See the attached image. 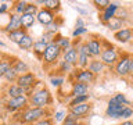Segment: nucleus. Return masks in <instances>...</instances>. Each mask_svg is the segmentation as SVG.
<instances>
[{
	"mask_svg": "<svg viewBox=\"0 0 133 125\" xmlns=\"http://www.w3.org/2000/svg\"><path fill=\"white\" fill-rule=\"evenodd\" d=\"M37 11H39V7H37L35 3H28V6H26V10H25V12H26V14L36 15V14H37Z\"/></svg>",
	"mask_w": 133,
	"mask_h": 125,
	"instance_id": "nucleus-38",
	"label": "nucleus"
},
{
	"mask_svg": "<svg viewBox=\"0 0 133 125\" xmlns=\"http://www.w3.org/2000/svg\"><path fill=\"white\" fill-rule=\"evenodd\" d=\"M86 45H87V49H89V53H90L91 58L100 57V54L103 52V39L101 38L93 35L90 39L86 40Z\"/></svg>",
	"mask_w": 133,
	"mask_h": 125,
	"instance_id": "nucleus-9",
	"label": "nucleus"
},
{
	"mask_svg": "<svg viewBox=\"0 0 133 125\" xmlns=\"http://www.w3.org/2000/svg\"><path fill=\"white\" fill-rule=\"evenodd\" d=\"M26 6H28V2H24V0L14 2L12 3V12H14V14H18V15H22V14H25Z\"/></svg>",
	"mask_w": 133,
	"mask_h": 125,
	"instance_id": "nucleus-29",
	"label": "nucleus"
},
{
	"mask_svg": "<svg viewBox=\"0 0 133 125\" xmlns=\"http://www.w3.org/2000/svg\"><path fill=\"white\" fill-rule=\"evenodd\" d=\"M15 83L25 90V93H26L28 97H29V96H31L36 89H39V88L42 86V85H40L42 82H37V81H36V75L33 74V72H31V71H29V72H26V74L18 75V78H17Z\"/></svg>",
	"mask_w": 133,
	"mask_h": 125,
	"instance_id": "nucleus-3",
	"label": "nucleus"
},
{
	"mask_svg": "<svg viewBox=\"0 0 133 125\" xmlns=\"http://www.w3.org/2000/svg\"><path fill=\"white\" fill-rule=\"evenodd\" d=\"M29 107L36 108H50L53 104V95L47 88L40 86L29 96Z\"/></svg>",
	"mask_w": 133,
	"mask_h": 125,
	"instance_id": "nucleus-2",
	"label": "nucleus"
},
{
	"mask_svg": "<svg viewBox=\"0 0 133 125\" xmlns=\"http://www.w3.org/2000/svg\"><path fill=\"white\" fill-rule=\"evenodd\" d=\"M12 70L18 75H22V74L29 72V65L24 60H21V58H15L14 63H12Z\"/></svg>",
	"mask_w": 133,
	"mask_h": 125,
	"instance_id": "nucleus-22",
	"label": "nucleus"
},
{
	"mask_svg": "<svg viewBox=\"0 0 133 125\" xmlns=\"http://www.w3.org/2000/svg\"><path fill=\"white\" fill-rule=\"evenodd\" d=\"M43 8L57 15V12L61 10V2L60 0H43Z\"/></svg>",
	"mask_w": 133,
	"mask_h": 125,
	"instance_id": "nucleus-23",
	"label": "nucleus"
},
{
	"mask_svg": "<svg viewBox=\"0 0 133 125\" xmlns=\"http://www.w3.org/2000/svg\"><path fill=\"white\" fill-rule=\"evenodd\" d=\"M85 33H87V28H75L74 29V32H72V36L74 38H79V36H82V35H85Z\"/></svg>",
	"mask_w": 133,
	"mask_h": 125,
	"instance_id": "nucleus-42",
	"label": "nucleus"
},
{
	"mask_svg": "<svg viewBox=\"0 0 133 125\" xmlns=\"http://www.w3.org/2000/svg\"><path fill=\"white\" fill-rule=\"evenodd\" d=\"M105 27L110 29V31H119V29H122L123 28V21H121V20H118V18H112L111 21H108V22L105 24Z\"/></svg>",
	"mask_w": 133,
	"mask_h": 125,
	"instance_id": "nucleus-31",
	"label": "nucleus"
},
{
	"mask_svg": "<svg viewBox=\"0 0 133 125\" xmlns=\"http://www.w3.org/2000/svg\"><path fill=\"white\" fill-rule=\"evenodd\" d=\"M50 83H51L53 86H56V88H60V86H62V83H64V77H62V75L51 77L50 78Z\"/></svg>",
	"mask_w": 133,
	"mask_h": 125,
	"instance_id": "nucleus-35",
	"label": "nucleus"
},
{
	"mask_svg": "<svg viewBox=\"0 0 133 125\" xmlns=\"http://www.w3.org/2000/svg\"><path fill=\"white\" fill-rule=\"evenodd\" d=\"M103 45H105V47H103V52L101 54H100V60H101V63L105 67H114L116 64V61H118L119 58V52L118 49L114 47L112 45H108L105 40L103 39Z\"/></svg>",
	"mask_w": 133,
	"mask_h": 125,
	"instance_id": "nucleus-5",
	"label": "nucleus"
},
{
	"mask_svg": "<svg viewBox=\"0 0 133 125\" xmlns=\"http://www.w3.org/2000/svg\"><path fill=\"white\" fill-rule=\"evenodd\" d=\"M130 53L123 52L119 53V58L116 61V64L114 65L115 74L121 78H128L129 77V63H130Z\"/></svg>",
	"mask_w": 133,
	"mask_h": 125,
	"instance_id": "nucleus-6",
	"label": "nucleus"
},
{
	"mask_svg": "<svg viewBox=\"0 0 133 125\" xmlns=\"http://www.w3.org/2000/svg\"><path fill=\"white\" fill-rule=\"evenodd\" d=\"M3 78H4V81L8 82V83H15L17 78H18V74H17L15 71L12 70V67H11V68L8 70L6 74H4V77H3Z\"/></svg>",
	"mask_w": 133,
	"mask_h": 125,
	"instance_id": "nucleus-33",
	"label": "nucleus"
},
{
	"mask_svg": "<svg viewBox=\"0 0 133 125\" xmlns=\"http://www.w3.org/2000/svg\"><path fill=\"white\" fill-rule=\"evenodd\" d=\"M126 106L122 104H114V106H107L105 110V115L108 118H114V120H119L121 118V113L123 111V108Z\"/></svg>",
	"mask_w": 133,
	"mask_h": 125,
	"instance_id": "nucleus-18",
	"label": "nucleus"
},
{
	"mask_svg": "<svg viewBox=\"0 0 133 125\" xmlns=\"http://www.w3.org/2000/svg\"><path fill=\"white\" fill-rule=\"evenodd\" d=\"M76 10L81 12V14H86V11H85V10H82V8H79V7H76Z\"/></svg>",
	"mask_w": 133,
	"mask_h": 125,
	"instance_id": "nucleus-48",
	"label": "nucleus"
},
{
	"mask_svg": "<svg viewBox=\"0 0 133 125\" xmlns=\"http://www.w3.org/2000/svg\"><path fill=\"white\" fill-rule=\"evenodd\" d=\"M105 68L107 67L103 64L100 58H91V60L89 61V65H87V70H89L90 72H93L96 77L100 75V74H103V71Z\"/></svg>",
	"mask_w": 133,
	"mask_h": 125,
	"instance_id": "nucleus-17",
	"label": "nucleus"
},
{
	"mask_svg": "<svg viewBox=\"0 0 133 125\" xmlns=\"http://www.w3.org/2000/svg\"><path fill=\"white\" fill-rule=\"evenodd\" d=\"M90 90V85L87 83H82V82H72L71 86V92H69V97H76V96H83L87 95Z\"/></svg>",
	"mask_w": 133,
	"mask_h": 125,
	"instance_id": "nucleus-12",
	"label": "nucleus"
},
{
	"mask_svg": "<svg viewBox=\"0 0 133 125\" xmlns=\"http://www.w3.org/2000/svg\"><path fill=\"white\" fill-rule=\"evenodd\" d=\"M8 8H10V6L7 3H0V14H6Z\"/></svg>",
	"mask_w": 133,
	"mask_h": 125,
	"instance_id": "nucleus-43",
	"label": "nucleus"
},
{
	"mask_svg": "<svg viewBox=\"0 0 133 125\" xmlns=\"http://www.w3.org/2000/svg\"><path fill=\"white\" fill-rule=\"evenodd\" d=\"M61 24H62V20L58 18V17H56V20H54L49 27H46V32H51V33H54V35H57L58 28L61 27Z\"/></svg>",
	"mask_w": 133,
	"mask_h": 125,
	"instance_id": "nucleus-32",
	"label": "nucleus"
},
{
	"mask_svg": "<svg viewBox=\"0 0 133 125\" xmlns=\"http://www.w3.org/2000/svg\"><path fill=\"white\" fill-rule=\"evenodd\" d=\"M132 79H133V77H132Z\"/></svg>",
	"mask_w": 133,
	"mask_h": 125,
	"instance_id": "nucleus-51",
	"label": "nucleus"
},
{
	"mask_svg": "<svg viewBox=\"0 0 133 125\" xmlns=\"http://www.w3.org/2000/svg\"><path fill=\"white\" fill-rule=\"evenodd\" d=\"M130 117H133V108L132 107H125L123 111L121 113V118L126 121V120L130 118Z\"/></svg>",
	"mask_w": 133,
	"mask_h": 125,
	"instance_id": "nucleus-37",
	"label": "nucleus"
},
{
	"mask_svg": "<svg viewBox=\"0 0 133 125\" xmlns=\"http://www.w3.org/2000/svg\"><path fill=\"white\" fill-rule=\"evenodd\" d=\"M62 58L61 60H64L65 63H68L69 65H72L74 68H76V64H78V50L75 46L72 47H69L68 50H65V52H62Z\"/></svg>",
	"mask_w": 133,
	"mask_h": 125,
	"instance_id": "nucleus-14",
	"label": "nucleus"
},
{
	"mask_svg": "<svg viewBox=\"0 0 133 125\" xmlns=\"http://www.w3.org/2000/svg\"><path fill=\"white\" fill-rule=\"evenodd\" d=\"M33 43H35L33 38L29 35V33H26V35H25L17 45H18V47H19L21 50H31V49L33 47Z\"/></svg>",
	"mask_w": 133,
	"mask_h": 125,
	"instance_id": "nucleus-25",
	"label": "nucleus"
},
{
	"mask_svg": "<svg viewBox=\"0 0 133 125\" xmlns=\"http://www.w3.org/2000/svg\"><path fill=\"white\" fill-rule=\"evenodd\" d=\"M114 39L121 43H128L133 39V28H122L114 33Z\"/></svg>",
	"mask_w": 133,
	"mask_h": 125,
	"instance_id": "nucleus-16",
	"label": "nucleus"
},
{
	"mask_svg": "<svg viewBox=\"0 0 133 125\" xmlns=\"http://www.w3.org/2000/svg\"><path fill=\"white\" fill-rule=\"evenodd\" d=\"M6 95L8 96V99H10V97H18V96H24V95H26V93H25V90L22 89V88H19L17 83H10V85L7 86Z\"/></svg>",
	"mask_w": 133,
	"mask_h": 125,
	"instance_id": "nucleus-20",
	"label": "nucleus"
},
{
	"mask_svg": "<svg viewBox=\"0 0 133 125\" xmlns=\"http://www.w3.org/2000/svg\"><path fill=\"white\" fill-rule=\"evenodd\" d=\"M36 22V15H32V14H22L21 15V28L25 29L28 32L29 28L33 27V24Z\"/></svg>",
	"mask_w": 133,
	"mask_h": 125,
	"instance_id": "nucleus-21",
	"label": "nucleus"
},
{
	"mask_svg": "<svg viewBox=\"0 0 133 125\" xmlns=\"http://www.w3.org/2000/svg\"><path fill=\"white\" fill-rule=\"evenodd\" d=\"M54 42H56L57 46L61 49V52H65V50H68L69 47H72V40L66 36L58 35V33L56 35V38H54Z\"/></svg>",
	"mask_w": 133,
	"mask_h": 125,
	"instance_id": "nucleus-19",
	"label": "nucleus"
},
{
	"mask_svg": "<svg viewBox=\"0 0 133 125\" xmlns=\"http://www.w3.org/2000/svg\"><path fill=\"white\" fill-rule=\"evenodd\" d=\"M26 31L25 29H17V31H14V32H10V33H7V38H8V40L10 42H12V43H18V42L22 39V38L26 35Z\"/></svg>",
	"mask_w": 133,
	"mask_h": 125,
	"instance_id": "nucleus-26",
	"label": "nucleus"
},
{
	"mask_svg": "<svg viewBox=\"0 0 133 125\" xmlns=\"http://www.w3.org/2000/svg\"><path fill=\"white\" fill-rule=\"evenodd\" d=\"M69 125H86V122H82V121H79V122H75V124H69Z\"/></svg>",
	"mask_w": 133,
	"mask_h": 125,
	"instance_id": "nucleus-47",
	"label": "nucleus"
},
{
	"mask_svg": "<svg viewBox=\"0 0 133 125\" xmlns=\"http://www.w3.org/2000/svg\"><path fill=\"white\" fill-rule=\"evenodd\" d=\"M121 6L118 3H114V2H110V4L104 8V10L101 11V15H100V21L105 25L108 21H111L112 18L115 17V14H116V11H118V8H119Z\"/></svg>",
	"mask_w": 133,
	"mask_h": 125,
	"instance_id": "nucleus-10",
	"label": "nucleus"
},
{
	"mask_svg": "<svg viewBox=\"0 0 133 125\" xmlns=\"http://www.w3.org/2000/svg\"><path fill=\"white\" fill-rule=\"evenodd\" d=\"M91 111V104L89 103H83V104H79V106H75V107H69L68 108V113H72L76 117H79L81 120L85 118V115H87Z\"/></svg>",
	"mask_w": 133,
	"mask_h": 125,
	"instance_id": "nucleus-15",
	"label": "nucleus"
},
{
	"mask_svg": "<svg viewBox=\"0 0 133 125\" xmlns=\"http://www.w3.org/2000/svg\"><path fill=\"white\" fill-rule=\"evenodd\" d=\"M65 117H66V111L65 110H58V111H56L54 113V121L56 122H61L62 124V121L65 120Z\"/></svg>",
	"mask_w": 133,
	"mask_h": 125,
	"instance_id": "nucleus-36",
	"label": "nucleus"
},
{
	"mask_svg": "<svg viewBox=\"0 0 133 125\" xmlns=\"http://www.w3.org/2000/svg\"><path fill=\"white\" fill-rule=\"evenodd\" d=\"M114 97H115L116 102H118L119 104H122V106L129 107V104H132V102H130V100H128V99H126V96H125L123 93H116Z\"/></svg>",
	"mask_w": 133,
	"mask_h": 125,
	"instance_id": "nucleus-34",
	"label": "nucleus"
},
{
	"mask_svg": "<svg viewBox=\"0 0 133 125\" xmlns=\"http://www.w3.org/2000/svg\"><path fill=\"white\" fill-rule=\"evenodd\" d=\"M119 125H133V121L132 120H126V121H123V122H121Z\"/></svg>",
	"mask_w": 133,
	"mask_h": 125,
	"instance_id": "nucleus-46",
	"label": "nucleus"
},
{
	"mask_svg": "<svg viewBox=\"0 0 133 125\" xmlns=\"http://www.w3.org/2000/svg\"><path fill=\"white\" fill-rule=\"evenodd\" d=\"M6 110L8 113H17V111H22L24 108H26L29 106V99L26 95L18 96V97H10L6 102Z\"/></svg>",
	"mask_w": 133,
	"mask_h": 125,
	"instance_id": "nucleus-7",
	"label": "nucleus"
},
{
	"mask_svg": "<svg viewBox=\"0 0 133 125\" xmlns=\"http://www.w3.org/2000/svg\"><path fill=\"white\" fill-rule=\"evenodd\" d=\"M3 57H4V56H3V53H2V50H0V61H2V60H3Z\"/></svg>",
	"mask_w": 133,
	"mask_h": 125,
	"instance_id": "nucleus-49",
	"label": "nucleus"
},
{
	"mask_svg": "<svg viewBox=\"0 0 133 125\" xmlns=\"http://www.w3.org/2000/svg\"><path fill=\"white\" fill-rule=\"evenodd\" d=\"M31 125H54V120L50 117V118H43V120H39L36 122H33Z\"/></svg>",
	"mask_w": 133,
	"mask_h": 125,
	"instance_id": "nucleus-41",
	"label": "nucleus"
},
{
	"mask_svg": "<svg viewBox=\"0 0 133 125\" xmlns=\"http://www.w3.org/2000/svg\"><path fill=\"white\" fill-rule=\"evenodd\" d=\"M71 78H74V82H82L90 85L91 82L96 81V75L93 72H90L87 68L81 70V68H74V71L71 72Z\"/></svg>",
	"mask_w": 133,
	"mask_h": 125,
	"instance_id": "nucleus-8",
	"label": "nucleus"
},
{
	"mask_svg": "<svg viewBox=\"0 0 133 125\" xmlns=\"http://www.w3.org/2000/svg\"><path fill=\"white\" fill-rule=\"evenodd\" d=\"M93 4L96 6V8H98L100 11H103L104 8H105L108 4H110V2H108V0H94Z\"/></svg>",
	"mask_w": 133,
	"mask_h": 125,
	"instance_id": "nucleus-39",
	"label": "nucleus"
},
{
	"mask_svg": "<svg viewBox=\"0 0 133 125\" xmlns=\"http://www.w3.org/2000/svg\"><path fill=\"white\" fill-rule=\"evenodd\" d=\"M132 104H133V103H132Z\"/></svg>",
	"mask_w": 133,
	"mask_h": 125,
	"instance_id": "nucleus-52",
	"label": "nucleus"
},
{
	"mask_svg": "<svg viewBox=\"0 0 133 125\" xmlns=\"http://www.w3.org/2000/svg\"><path fill=\"white\" fill-rule=\"evenodd\" d=\"M76 28H85V21H83V18H79L76 20Z\"/></svg>",
	"mask_w": 133,
	"mask_h": 125,
	"instance_id": "nucleus-45",
	"label": "nucleus"
},
{
	"mask_svg": "<svg viewBox=\"0 0 133 125\" xmlns=\"http://www.w3.org/2000/svg\"><path fill=\"white\" fill-rule=\"evenodd\" d=\"M53 115V113L49 108H36V107H26L22 111H19V122L25 125H31L33 122L43 118H50Z\"/></svg>",
	"mask_w": 133,
	"mask_h": 125,
	"instance_id": "nucleus-1",
	"label": "nucleus"
},
{
	"mask_svg": "<svg viewBox=\"0 0 133 125\" xmlns=\"http://www.w3.org/2000/svg\"><path fill=\"white\" fill-rule=\"evenodd\" d=\"M89 102H90V95L76 96V97H72V99L68 102V108H69V107L79 106V104H83V103H89Z\"/></svg>",
	"mask_w": 133,
	"mask_h": 125,
	"instance_id": "nucleus-28",
	"label": "nucleus"
},
{
	"mask_svg": "<svg viewBox=\"0 0 133 125\" xmlns=\"http://www.w3.org/2000/svg\"><path fill=\"white\" fill-rule=\"evenodd\" d=\"M46 47H47V45H46L44 42H42L40 39L35 40V43H33V47H32L33 49V54H35L40 61H42V58H43V53H44Z\"/></svg>",
	"mask_w": 133,
	"mask_h": 125,
	"instance_id": "nucleus-24",
	"label": "nucleus"
},
{
	"mask_svg": "<svg viewBox=\"0 0 133 125\" xmlns=\"http://www.w3.org/2000/svg\"><path fill=\"white\" fill-rule=\"evenodd\" d=\"M17 29H21V15L11 12V14H10V18H8L7 25H6V27H3L2 31L6 32V33H10V32L17 31Z\"/></svg>",
	"mask_w": 133,
	"mask_h": 125,
	"instance_id": "nucleus-13",
	"label": "nucleus"
},
{
	"mask_svg": "<svg viewBox=\"0 0 133 125\" xmlns=\"http://www.w3.org/2000/svg\"><path fill=\"white\" fill-rule=\"evenodd\" d=\"M14 60H15L14 57H12V58H8V57L4 58V57H3V60L0 61V78H3L4 74H6L7 71L12 67V63H14Z\"/></svg>",
	"mask_w": 133,
	"mask_h": 125,
	"instance_id": "nucleus-27",
	"label": "nucleus"
},
{
	"mask_svg": "<svg viewBox=\"0 0 133 125\" xmlns=\"http://www.w3.org/2000/svg\"><path fill=\"white\" fill-rule=\"evenodd\" d=\"M56 67H57V71L60 74H69V72H72V71H74V67L69 65L68 63H65L64 60H61V58L58 60Z\"/></svg>",
	"mask_w": 133,
	"mask_h": 125,
	"instance_id": "nucleus-30",
	"label": "nucleus"
},
{
	"mask_svg": "<svg viewBox=\"0 0 133 125\" xmlns=\"http://www.w3.org/2000/svg\"><path fill=\"white\" fill-rule=\"evenodd\" d=\"M129 77H133V54L130 56V63H129Z\"/></svg>",
	"mask_w": 133,
	"mask_h": 125,
	"instance_id": "nucleus-44",
	"label": "nucleus"
},
{
	"mask_svg": "<svg viewBox=\"0 0 133 125\" xmlns=\"http://www.w3.org/2000/svg\"><path fill=\"white\" fill-rule=\"evenodd\" d=\"M126 17H128V11L125 10V8L119 7V8H118V11H116V14H115V18H118V20H121V21H123V20H126Z\"/></svg>",
	"mask_w": 133,
	"mask_h": 125,
	"instance_id": "nucleus-40",
	"label": "nucleus"
},
{
	"mask_svg": "<svg viewBox=\"0 0 133 125\" xmlns=\"http://www.w3.org/2000/svg\"><path fill=\"white\" fill-rule=\"evenodd\" d=\"M61 49L57 46L56 42H51V43H49L47 45V47H46L44 50V53H43V58H42V61H43V65L44 67H56L57 65V63L58 60H60V57H61Z\"/></svg>",
	"mask_w": 133,
	"mask_h": 125,
	"instance_id": "nucleus-4",
	"label": "nucleus"
},
{
	"mask_svg": "<svg viewBox=\"0 0 133 125\" xmlns=\"http://www.w3.org/2000/svg\"><path fill=\"white\" fill-rule=\"evenodd\" d=\"M56 17L57 15L54 14V12L42 7V8H39V11H37V14H36V21L40 25H43V27H49V25L56 20Z\"/></svg>",
	"mask_w": 133,
	"mask_h": 125,
	"instance_id": "nucleus-11",
	"label": "nucleus"
},
{
	"mask_svg": "<svg viewBox=\"0 0 133 125\" xmlns=\"http://www.w3.org/2000/svg\"><path fill=\"white\" fill-rule=\"evenodd\" d=\"M0 46H4V43H3V42H0Z\"/></svg>",
	"mask_w": 133,
	"mask_h": 125,
	"instance_id": "nucleus-50",
	"label": "nucleus"
}]
</instances>
